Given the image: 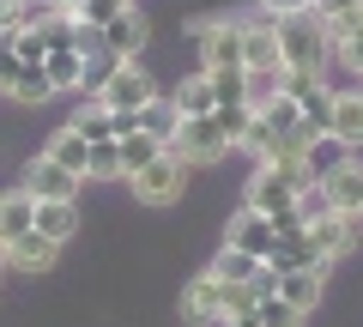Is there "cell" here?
Here are the masks:
<instances>
[{
	"label": "cell",
	"instance_id": "33",
	"mask_svg": "<svg viewBox=\"0 0 363 327\" xmlns=\"http://www.w3.org/2000/svg\"><path fill=\"white\" fill-rule=\"evenodd\" d=\"M0 273H6V249H0Z\"/></svg>",
	"mask_w": 363,
	"mask_h": 327
},
{
	"label": "cell",
	"instance_id": "16",
	"mask_svg": "<svg viewBox=\"0 0 363 327\" xmlns=\"http://www.w3.org/2000/svg\"><path fill=\"white\" fill-rule=\"evenodd\" d=\"M30 224H37V200H30V188L0 194V249H6V243H18Z\"/></svg>",
	"mask_w": 363,
	"mask_h": 327
},
{
	"label": "cell",
	"instance_id": "13",
	"mask_svg": "<svg viewBox=\"0 0 363 327\" xmlns=\"http://www.w3.org/2000/svg\"><path fill=\"white\" fill-rule=\"evenodd\" d=\"M327 133H333L345 152H363V85L357 92H333V121H327Z\"/></svg>",
	"mask_w": 363,
	"mask_h": 327
},
{
	"label": "cell",
	"instance_id": "15",
	"mask_svg": "<svg viewBox=\"0 0 363 327\" xmlns=\"http://www.w3.org/2000/svg\"><path fill=\"white\" fill-rule=\"evenodd\" d=\"M321 182H327V200H333L339 212H357L363 218V164H357V152H351L345 164H333Z\"/></svg>",
	"mask_w": 363,
	"mask_h": 327
},
{
	"label": "cell",
	"instance_id": "5",
	"mask_svg": "<svg viewBox=\"0 0 363 327\" xmlns=\"http://www.w3.org/2000/svg\"><path fill=\"white\" fill-rule=\"evenodd\" d=\"M91 97H97L104 109H145V104L157 97V79L145 73L140 61H116V67L104 73V85H97Z\"/></svg>",
	"mask_w": 363,
	"mask_h": 327
},
{
	"label": "cell",
	"instance_id": "23",
	"mask_svg": "<svg viewBox=\"0 0 363 327\" xmlns=\"http://www.w3.org/2000/svg\"><path fill=\"white\" fill-rule=\"evenodd\" d=\"M255 321H260V327H303V321H309V309H297L291 297H279V291H267V297L255 303Z\"/></svg>",
	"mask_w": 363,
	"mask_h": 327
},
{
	"label": "cell",
	"instance_id": "29",
	"mask_svg": "<svg viewBox=\"0 0 363 327\" xmlns=\"http://www.w3.org/2000/svg\"><path fill=\"white\" fill-rule=\"evenodd\" d=\"M73 128L85 133V140H116V109H104L97 97H91V109H79Z\"/></svg>",
	"mask_w": 363,
	"mask_h": 327
},
{
	"label": "cell",
	"instance_id": "9",
	"mask_svg": "<svg viewBox=\"0 0 363 327\" xmlns=\"http://www.w3.org/2000/svg\"><path fill=\"white\" fill-rule=\"evenodd\" d=\"M145 37H152V25H145L140 6H121V13L104 25V49H109V55H121V61H140Z\"/></svg>",
	"mask_w": 363,
	"mask_h": 327
},
{
	"label": "cell",
	"instance_id": "27",
	"mask_svg": "<svg viewBox=\"0 0 363 327\" xmlns=\"http://www.w3.org/2000/svg\"><path fill=\"white\" fill-rule=\"evenodd\" d=\"M164 145H169V140H157V133H145V128H133L128 140H121V164H128V176H133V170H145V164H152V157L164 152Z\"/></svg>",
	"mask_w": 363,
	"mask_h": 327
},
{
	"label": "cell",
	"instance_id": "11",
	"mask_svg": "<svg viewBox=\"0 0 363 327\" xmlns=\"http://www.w3.org/2000/svg\"><path fill=\"white\" fill-rule=\"evenodd\" d=\"M267 267L272 273H291V267H315V273H327V255L309 243V231H297V236H272V255H267Z\"/></svg>",
	"mask_w": 363,
	"mask_h": 327
},
{
	"label": "cell",
	"instance_id": "34",
	"mask_svg": "<svg viewBox=\"0 0 363 327\" xmlns=\"http://www.w3.org/2000/svg\"><path fill=\"white\" fill-rule=\"evenodd\" d=\"M351 73H357V79H363V61H357V67H351Z\"/></svg>",
	"mask_w": 363,
	"mask_h": 327
},
{
	"label": "cell",
	"instance_id": "3",
	"mask_svg": "<svg viewBox=\"0 0 363 327\" xmlns=\"http://www.w3.org/2000/svg\"><path fill=\"white\" fill-rule=\"evenodd\" d=\"M272 18H279V43H285L291 67H327L333 37H327V25H321L315 6H303V13H272Z\"/></svg>",
	"mask_w": 363,
	"mask_h": 327
},
{
	"label": "cell",
	"instance_id": "30",
	"mask_svg": "<svg viewBox=\"0 0 363 327\" xmlns=\"http://www.w3.org/2000/svg\"><path fill=\"white\" fill-rule=\"evenodd\" d=\"M121 6H133V0H79V6H73V18H79V25H91V31H104L109 18L121 13Z\"/></svg>",
	"mask_w": 363,
	"mask_h": 327
},
{
	"label": "cell",
	"instance_id": "7",
	"mask_svg": "<svg viewBox=\"0 0 363 327\" xmlns=\"http://www.w3.org/2000/svg\"><path fill=\"white\" fill-rule=\"evenodd\" d=\"M357 236H363V218H357V212H339V206H327V212H315V218H309V243L327 255V261L351 255V249H357Z\"/></svg>",
	"mask_w": 363,
	"mask_h": 327
},
{
	"label": "cell",
	"instance_id": "17",
	"mask_svg": "<svg viewBox=\"0 0 363 327\" xmlns=\"http://www.w3.org/2000/svg\"><path fill=\"white\" fill-rule=\"evenodd\" d=\"M43 73H49L55 97L61 92H85V49H49L43 55Z\"/></svg>",
	"mask_w": 363,
	"mask_h": 327
},
{
	"label": "cell",
	"instance_id": "14",
	"mask_svg": "<svg viewBox=\"0 0 363 327\" xmlns=\"http://www.w3.org/2000/svg\"><path fill=\"white\" fill-rule=\"evenodd\" d=\"M272 236H279V231H272L267 212L242 206V212L230 218V231H224V243H236V249H248V255H260V261H267V255H272Z\"/></svg>",
	"mask_w": 363,
	"mask_h": 327
},
{
	"label": "cell",
	"instance_id": "31",
	"mask_svg": "<svg viewBox=\"0 0 363 327\" xmlns=\"http://www.w3.org/2000/svg\"><path fill=\"white\" fill-rule=\"evenodd\" d=\"M309 6H315V13H321V25H327V31H333L339 18H351V13H363V0H309Z\"/></svg>",
	"mask_w": 363,
	"mask_h": 327
},
{
	"label": "cell",
	"instance_id": "6",
	"mask_svg": "<svg viewBox=\"0 0 363 327\" xmlns=\"http://www.w3.org/2000/svg\"><path fill=\"white\" fill-rule=\"evenodd\" d=\"M194 37H200V67H206V73L242 67V18H206Z\"/></svg>",
	"mask_w": 363,
	"mask_h": 327
},
{
	"label": "cell",
	"instance_id": "28",
	"mask_svg": "<svg viewBox=\"0 0 363 327\" xmlns=\"http://www.w3.org/2000/svg\"><path fill=\"white\" fill-rule=\"evenodd\" d=\"M176 121H182V116H176V104H169V97H152V104L140 109V128L157 133V140H176Z\"/></svg>",
	"mask_w": 363,
	"mask_h": 327
},
{
	"label": "cell",
	"instance_id": "2",
	"mask_svg": "<svg viewBox=\"0 0 363 327\" xmlns=\"http://www.w3.org/2000/svg\"><path fill=\"white\" fill-rule=\"evenodd\" d=\"M169 152L194 170V164H212V157H224V152H236V140H230V128H224V116H218V104L206 109V116H182L176 121V140H169Z\"/></svg>",
	"mask_w": 363,
	"mask_h": 327
},
{
	"label": "cell",
	"instance_id": "1",
	"mask_svg": "<svg viewBox=\"0 0 363 327\" xmlns=\"http://www.w3.org/2000/svg\"><path fill=\"white\" fill-rule=\"evenodd\" d=\"M242 67H248V79H255V97L260 92H285L291 61H285V43H279V18H272L267 6L242 18Z\"/></svg>",
	"mask_w": 363,
	"mask_h": 327
},
{
	"label": "cell",
	"instance_id": "19",
	"mask_svg": "<svg viewBox=\"0 0 363 327\" xmlns=\"http://www.w3.org/2000/svg\"><path fill=\"white\" fill-rule=\"evenodd\" d=\"M321 285H327V273H315V267H291V273H279V297H291L297 309H315V303H321Z\"/></svg>",
	"mask_w": 363,
	"mask_h": 327
},
{
	"label": "cell",
	"instance_id": "18",
	"mask_svg": "<svg viewBox=\"0 0 363 327\" xmlns=\"http://www.w3.org/2000/svg\"><path fill=\"white\" fill-rule=\"evenodd\" d=\"M206 273H218L224 285H255V279L267 273V261H260V255H248V249H236V243H224L218 261H212Z\"/></svg>",
	"mask_w": 363,
	"mask_h": 327
},
{
	"label": "cell",
	"instance_id": "32",
	"mask_svg": "<svg viewBox=\"0 0 363 327\" xmlns=\"http://www.w3.org/2000/svg\"><path fill=\"white\" fill-rule=\"evenodd\" d=\"M260 6H267V13H303L309 0H260Z\"/></svg>",
	"mask_w": 363,
	"mask_h": 327
},
{
	"label": "cell",
	"instance_id": "8",
	"mask_svg": "<svg viewBox=\"0 0 363 327\" xmlns=\"http://www.w3.org/2000/svg\"><path fill=\"white\" fill-rule=\"evenodd\" d=\"M182 321H194V327L224 321V279L218 273H200L182 285Z\"/></svg>",
	"mask_w": 363,
	"mask_h": 327
},
{
	"label": "cell",
	"instance_id": "22",
	"mask_svg": "<svg viewBox=\"0 0 363 327\" xmlns=\"http://www.w3.org/2000/svg\"><path fill=\"white\" fill-rule=\"evenodd\" d=\"M169 104H176V116H206V109L218 104V97H212V73H206V67H200L194 79H182V85H176V97H169Z\"/></svg>",
	"mask_w": 363,
	"mask_h": 327
},
{
	"label": "cell",
	"instance_id": "10",
	"mask_svg": "<svg viewBox=\"0 0 363 327\" xmlns=\"http://www.w3.org/2000/svg\"><path fill=\"white\" fill-rule=\"evenodd\" d=\"M79 182H85V176L61 170V164H55L49 152H43L37 164L25 170V188H30V200H79Z\"/></svg>",
	"mask_w": 363,
	"mask_h": 327
},
{
	"label": "cell",
	"instance_id": "25",
	"mask_svg": "<svg viewBox=\"0 0 363 327\" xmlns=\"http://www.w3.org/2000/svg\"><path fill=\"white\" fill-rule=\"evenodd\" d=\"M85 176H97V182H116V176H128V164H121V140H91Z\"/></svg>",
	"mask_w": 363,
	"mask_h": 327
},
{
	"label": "cell",
	"instance_id": "24",
	"mask_svg": "<svg viewBox=\"0 0 363 327\" xmlns=\"http://www.w3.org/2000/svg\"><path fill=\"white\" fill-rule=\"evenodd\" d=\"M212 97H218V104H255L248 67H218V73H212Z\"/></svg>",
	"mask_w": 363,
	"mask_h": 327
},
{
	"label": "cell",
	"instance_id": "21",
	"mask_svg": "<svg viewBox=\"0 0 363 327\" xmlns=\"http://www.w3.org/2000/svg\"><path fill=\"white\" fill-rule=\"evenodd\" d=\"M37 231L55 236V243H67L79 231V200H37Z\"/></svg>",
	"mask_w": 363,
	"mask_h": 327
},
{
	"label": "cell",
	"instance_id": "20",
	"mask_svg": "<svg viewBox=\"0 0 363 327\" xmlns=\"http://www.w3.org/2000/svg\"><path fill=\"white\" fill-rule=\"evenodd\" d=\"M49 157L61 164V170H73V176H85V157H91V140L67 121V128H55V140H49Z\"/></svg>",
	"mask_w": 363,
	"mask_h": 327
},
{
	"label": "cell",
	"instance_id": "26",
	"mask_svg": "<svg viewBox=\"0 0 363 327\" xmlns=\"http://www.w3.org/2000/svg\"><path fill=\"white\" fill-rule=\"evenodd\" d=\"M327 37H333V55L345 67H357L363 61V13H351V18H339L333 31H327Z\"/></svg>",
	"mask_w": 363,
	"mask_h": 327
},
{
	"label": "cell",
	"instance_id": "4",
	"mask_svg": "<svg viewBox=\"0 0 363 327\" xmlns=\"http://www.w3.org/2000/svg\"><path fill=\"white\" fill-rule=\"evenodd\" d=\"M128 182H133V200H140V206H176L182 188H188V164H182V157L164 145V152H157L145 170L128 176Z\"/></svg>",
	"mask_w": 363,
	"mask_h": 327
},
{
	"label": "cell",
	"instance_id": "12",
	"mask_svg": "<svg viewBox=\"0 0 363 327\" xmlns=\"http://www.w3.org/2000/svg\"><path fill=\"white\" fill-rule=\"evenodd\" d=\"M55 255H61V243H55V236H43L37 224H30L18 243H6V267H18V273H49Z\"/></svg>",
	"mask_w": 363,
	"mask_h": 327
}]
</instances>
